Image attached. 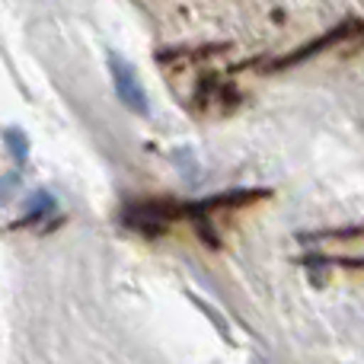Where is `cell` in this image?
I'll return each instance as SVG.
<instances>
[{"label": "cell", "instance_id": "277c9868", "mask_svg": "<svg viewBox=\"0 0 364 364\" xmlns=\"http://www.w3.org/2000/svg\"><path fill=\"white\" fill-rule=\"evenodd\" d=\"M352 42H364V19H358V16H352V19H346V23L333 26V29L323 32V36H314L310 42H304L297 51H291V55L278 58L275 64H269V68H262V70H288V68H301V64H307L310 58L326 55V51L342 48V45H352Z\"/></svg>", "mask_w": 364, "mask_h": 364}, {"label": "cell", "instance_id": "3957f363", "mask_svg": "<svg viewBox=\"0 0 364 364\" xmlns=\"http://www.w3.org/2000/svg\"><path fill=\"white\" fill-rule=\"evenodd\" d=\"M243 106V90L224 74H208L192 87V96L186 100V109L201 119H224Z\"/></svg>", "mask_w": 364, "mask_h": 364}, {"label": "cell", "instance_id": "7a4b0ae2", "mask_svg": "<svg viewBox=\"0 0 364 364\" xmlns=\"http://www.w3.org/2000/svg\"><path fill=\"white\" fill-rule=\"evenodd\" d=\"M119 220L128 230L147 240L166 237L179 220H186V201L170 195H147V198H128L119 211Z\"/></svg>", "mask_w": 364, "mask_h": 364}, {"label": "cell", "instance_id": "52a82bcc", "mask_svg": "<svg viewBox=\"0 0 364 364\" xmlns=\"http://www.w3.org/2000/svg\"><path fill=\"white\" fill-rule=\"evenodd\" d=\"M4 138H6V147H10V154H13V164L26 166V160H29V141H26V134L19 132V128H6Z\"/></svg>", "mask_w": 364, "mask_h": 364}, {"label": "cell", "instance_id": "6da1fadb", "mask_svg": "<svg viewBox=\"0 0 364 364\" xmlns=\"http://www.w3.org/2000/svg\"><path fill=\"white\" fill-rule=\"evenodd\" d=\"M269 195H272L269 188H227V192L208 195V198L186 201V220L192 224L195 237L205 246H220L224 233L218 230V220L230 218L237 211H246L250 205H259Z\"/></svg>", "mask_w": 364, "mask_h": 364}, {"label": "cell", "instance_id": "5b68a950", "mask_svg": "<svg viewBox=\"0 0 364 364\" xmlns=\"http://www.w3.org/2000/svg\"><path fill=\"white\" fill-rule=\"evenodd\" d=\"M109 74H112V87H115V96L122 100V106H128L132 112H138V115L151 112V102H147L144 87H141L138 74H134V68L125 61V58L109 55Z\"/></svg>", "mask_w": 364, "mask_h": 364}, {"label": "cell", "instance_id": "8992f818", "mask_svg": "<svg viewBox=\"0 0 364 364\" xmlns=\"http://www.w3.org/2000/svg\"><path fill=\"white\" fill-rule=\"evenodd\" d=\"M55 211H58V201L51 198L45 188H38V192L29 198V208H26L23 220H16V227H29V224H36V220L48 218V214H55Z\"/></svg>", "mask_w": 364, "mask_h": 364}]
</instances>
